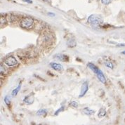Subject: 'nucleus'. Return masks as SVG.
<instances>
[{
    "instance_id": "11",
    "label": "nucleus",
    "mask_w": 125,
    "mask_h": 125,
    "mask_svg": "<svg viewBox=\"0 0 125 125\" xmlns=\"http://www.w3.org/2000/svg\"><path fill=\"white\" fill-rule=\"evenodd\" d=\"M21 84L20 83L17 87H16V89H14L12 91V93H11L12 96H17L18 93L19 91L21 90Z\"/></svg>"
},
{
    "instance_id": "23",
    "label": "nucleus",
    "mask_w": 125,
    "mask_h": 125,
    "mask_svg": "<svg viewBox=\"0 0 125 125\" xmlns=\"http://www.w3.org/2000/svg\"><path fill=\"white\" fill-rule=\"evenodd\" d=\"M23 1L27 2V3H29V4H32V1H31V0H23Z\"/></svg>"
},
{
    "instance_id": "15",
    "label": "nucleus",
    "mask_w": 125,
    "mask_h": 125,
    "mask_svg": "<svg viewBox=\"0 0 125 125\" xmlns=\"http://www.w3.org/2000/svg\"><path fill=\"white\" fill-rule=\"evenodd\" d=\"M104 64H105V65L107 67V68H108L110 69H113L114 68V65L113 64V62H110V61H105V62H104Z\"/></svg>"
},
{
    "instance_id": "6",
    "label": "nucleus",
    "mask_w": 125,
    "mask_h": 125,
    "mask_svg": "<svg viewBox=\"0 0 125 125\" xmlns=\"http://www.w3.org/2000/svg\"><path fill=\"white\" fill-rule=\"evenodd\" d=\"M97 75V77H98V79L99 80V81L103 83V84H105L106 83V79H105V75L103 74V72L99 69V70L97 72V73L96 74Z\"/></svg>"
},
{
    "instance_id": "26",
    "label": "nucleus",
    "mask_w": 125,
    "mask_h": 125,
    "mask_svg": "<svg viewBox=\"0 0 125 125\" xmlns=\"http://www.w3.org/2000/svg\"><path fill=\"white\" fill-rule=\"evenodd\" d=\"M122 54H125V51H122Z\"/></svg>"
},
{
    "instance_id": "3",
    "label": "nucleus",
    "mask_w": 125,
    "mask_h": 125,
    "mask_svg": "<svg viewBox=\"0 0 125 125\" xmlns=\"http://www.w3.org/2000/svg\"><path fill=\"white\" fill-rule=\"evenodd\" d=\"M4 62L7 66L9 67H13V66H16L17 65L18 61L16 60V58L13 56H9L8 58H6L4 61Z\"/></svg>"
},
{
    "instance_id": "1",
    "label": "nucleus",
    "mask_w": 125,
    "mask_h": 125,
    "mask_svg": "<svg viewBox=\"0 0 125 125\" xmlns=\"http://www.w3.org/2000/svg\"><path fill=\"white\" fill-rule=\"evenodd\" d=\"M87 22L93 26H100L103 23L102 18L97 15H91L87 19Z\"/></svg>"
},
{
    "instance_id": "19",
    "label": "nucleus",
    "mask_w": 125,
    "mask_h": 125,
    "mask_svg": "<svg viewBox=\"0 0 125 125\" xmlns=\"http://www.w3.org/2000/svg\"><path fill=\"white\" fill-rule=\"evenodd\" d=\"M0 72H1V74H4L6 73V70L5 68V66L1 65V68H0Z\"/></svg>"
},
{
    "instance_id": "18",
    "label": "nucleus",
    "mask_w": 125,
    "mask_h": 125,
    "mask_svg": "<svg viewBox=\"0 0 125 125\" xmlns=\"http://www.w3.org/2000/svg\"><path fill=\"white\" fill-rule=\"evenodd\" d=\"M70 106H72L73 108H77L78 107V103L76 102V101H72V102L70 103Z\"/></svg>"
},
{
    "instance_id": "13",
    "label": "nucleus",
    "mask_w": 125,
    "mask_h": 125,
    "mask_svg": "<svg viewBox=\"0 0 125 125\" xmlns=\"http://www.w3.org/2000/svg\"><path fill=\"white\" fill-rule=\"evenodd\" d=\"M47 113H48V112H47V110H46V109H40V110H39L37 111V115L45 117L46 115V114H47Z\"/></svg>"
},
{
    "instance_id": "16",
    "label": "nucleus",
    "mask_w": 125,
    "mask_h": 125,
    "mask_svg": "<svg viewBox=\"0 0 125 125\" xmlns=\"http://www.w3.org/2000/svg\"><path fill=\"white\" fill-rule=\"evenodd\" d=\"M4 103H6V105H10V103H11V100H10V98L8 96H6L4 97Z\"/></svg>"
},
{
    "instance_id": "4",
    "label": "nucleus",
    "mask_w": 125,
    "mask_h": 125,
    "mask_svg": "<svg viewBox=\"0 0 125 125\" xmlns=\"http://www.w3.org/2000/svg\"><path fill=\"white\" fill-rule=\"evenodd\" d=\"M88 89H89V83H88V82H84L81 87V91H80L79 98H82L86 94V92L88 91Z\"/></svg>"
},
{
    "instance_id": "10",
    "label": "nucleus",
    "mask_w": 125,
    "mask_h": 125,
    "mask_svg": "<svg viewBox=\"0 0 125 125\" xmlns=\"http://www.w3.org/2000/svg\"><path fill=\"white\" fill-rule=\"evenodd\" d=\"M67 45L68 47H70V48H73L74 46H76L77 45V42L74 40V38H70L68 39V40L67 41Z\"/></svg>"
},
{
    "instance_id": "5",
    "label": "nucleus",
    "mask_w": 125,
    "mask_h": 125,
    "mask_svg": "<svg viewBox=\"0 0 125 125\" xmlns=\"http://www.w3.org/2000/svg\"><path fill=\"white\" fill-rule=\"evenodd\" d=\"M49 65L51 66V68H53V70H56V71H62L63 70V68H62V65L60 63H58V62H50Z\"/></svg>"
},
{
    "instance_id": "7",
    "label": "nucleus",
    "mask_w": 125,
    "mask_h": 125,
    "mask_svg": "<svg viewBox=\"0 0 125 125\" xmlns=\"http://www.w3.org/2000/svg\"><path fill=\"white\" fill-rule=\"evenodd\" d=\"M34 95L33 94H29L28 96H25L24 98V99H23V102L25 103H27V104H28V105H31V104H32L33 102H34Z\"/></svg>"
},
{
    "instance_id": "25",
    "label": "nucleus",
    "mask_w": 125,
    "mask_h": 125,
    "mask_svg": "<svg viewBox=\"0 0 125 125\" xmlns=\"http://www.w3.org/2000/svg\"><path fill=\"white\" fill-rule=\"evenodd\" d=\"M42 1H43L44 2H48V0H42Z\"/></svg>"
},
{
    "instance_id": "12",
    "label": "nucleus",
    "mask_w": 125,
    "mask_h": 125,
    "mask_svg": "<svg viewBox=\"0 0 125 125\" xmlns=\"http://www.w3.org/2000/svg\"><path fill=\"white\" fill-rule=\"evenodd\" d=\"M83 113L86 115H91L94 113V110H92L89 108H85L83 109Z\"/></svg>"
},
{
    "instance_id": "24",
    "label": "nucleus",
    "mask_w": 125,
    "mask_h": 125,
    "mask_svg": "<svg viewBox=\"0 0 125 125\" xmlns=\"http://www.w3.org/2000/svg\"><path fill=\"white\" fill-rule=\"evenodd\" d=\"M117 46H125V44H117Z\"/></svg>"
},
{
    "instance_id": "21",
    "label": "nucleus",
    "mask_w": 125,
    "mask_h": 125,
    "mask_svg": "<svg viewBox=\"0 0 125 125\" xmlns=\"http://www.w3.org/2000/svg\"><path fill=\"white\" fill-rule=\"evenodd\" d=\"M5 22H6V20L5 17H2L1 16V25H2V23H4Z\"/></svg>"
},
{
    "instance_id": "8",
    "label": "nucleus",
    "mask_w": 125,
    "mask_h": 125,
    "mask_svg": "<svg viewBox=\"0 0 125 125\" xmlns=\"http://www.w3.org/2000/svg\"><path fill=\"white\" fill-rule=\"evenodd\" d=\"M54 58L61 61H69L68 57L66 55H63V54H56L54 56Z\"/></svg>"
},
{
    "instance_id": "20",
    "label": "nucleus",
    "mask_w": 125,
    "mask_h": 125,
    "mask_svg": "<svg viewBox=\"0 0 125 125\" xmlns=\"http://www.w3.org/2000/svg\"><path fill=\"white\" fill-rule=\"evenodd\" d=\"M111 1H112V0H101L102 4H105V5H108Z\"/></svg>"
},
{
    "instance_id": "14",
    "label": "nucleus",
    "mask_w": 125,
    "mask_h": 125,
    "mask_svg": "<svg viewBox=\"0 0 125 125\" xmlns=\"http://www.w3.org/2000/svg\"><path fill=\"white\" fill-rule=\"evenodd\" d=\"M106 115V111L104 108H101L100 110L98 111V117H103L104 116H105Z\"/></svg>"
},
{
    "instance_id": "9",
    "label": "nucleus",
    "mask_w": 125,
    "mask_h": 125,
    "mask_svg": "<svg viewBox=\"0 0 125 125\" xmlns=\"http://www.w3.org/2000/svg\"><path fill=\"white\" fill-rule=\"evenodd\" d=\"M87 67L90 69V70H91L95 74H96L97 72L99 70V68H98V67H96V66L94 63H92V62H88V63H87Z\"/></svg>"
},
{
    "instance_id": "22",
    "label": "nucleus",
    "mask_w": 125,
    "mask_h": 125,
    "mask_svg": "<svg viewBox=\"0 0 125 125\" xmlns=\"http://www.w3.org/2000/svg\"><path fill=\"white\" fill-rule=\"evenodd\" d=\"M48 16H51V17H53V16H55V14L53 13H51V12H49V13H48Z\"/></svg>"
},
{
    "instance_id": "17",
    "label": "nucleus",
    "mask_w": 125,
    "mask_h": 125,
    "mask_svg": "<svg viewBox=\"0 0 125 125\" xmlns=\"http://www.w3.org/2000/svg\"><path fill=\"white\" fill-rule=\"evenodd\" d=\"M64 109H65V108H64V106H61V108H59V109H58L55 112V113H54V115H58L60 113H61V112H62V111L64 110Z\"/></svg>"
},
{
    "instance_id": "2",
    "label": "nucleus",
    "mask_w": 125,
    "mask_h": 125,
    "mask_svg": "<svg viewBox=\"0 0 125 125\" xmlns=\"http://www.w3.org/2000/svg\"><path fill=\"white\" fill-rule=\"evenodd\" d=\"M34 20L32 18L30 17H25L23 18L21 21L20 23V26L22 28L28 29L30 28L31 27H32V25H34Z\"/></svg>"
}]
</instances>
